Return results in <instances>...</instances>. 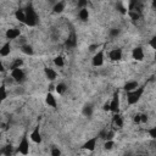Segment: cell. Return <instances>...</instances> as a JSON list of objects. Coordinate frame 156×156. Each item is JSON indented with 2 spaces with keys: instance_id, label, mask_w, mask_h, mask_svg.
Here are the masks:
<instances>
[{
  "instance_id": "23",
  "label": "cell",
  "mask_w": 156,
  "mask_h": 156,
  "mask_svg": "<svg viewBox=\"0 0 156 156\" xmlns=\"http://www.w3.org/2000/svg\"><path fill=\"white\" fill-rule=\"evenodd\" d=\"M93 112H94V107H93L91 105H85V106L83 107V115H84L85 117H91Z\"/></svg>"
},
{
  "instance_id": "26",
  "label": "cell",
  "mask_w": 156,
  "mask_h": 156,
  "mask_svg": "<svg viewBox=\"0 0 156 156\" xmlns=\"http://www.w3.org/2000/svg\"><path fill=\"white\" fill-rule=\"evenodd\" d=\"M22 65H23V61H22L21 58H15V60H13V62L10 65V67H9V68H10V69L18 68V67H21Z\"/></svg>"
},
{
  "instance_id": "5",
  "label": "cell",
  "mask_w": 156,
  "mask_h": 156,
  "mask_svg": "<svg viewBox=\"0 0 156 156\" xmlns=\"http://www.w3.org/2000/svg\"><path fill=\"white\" fill-rule=\"evenodd\" d=\"M17 151L22 155H28L29 154V141H28V138L24 135L22 136L18 146H17Z\"/></svg>"
},
{
  "instance_id": "13",
  "label": "cell",
  "mask_w": 156,
  "mask_h": 156,
  "mask_svg": "<svg viewBox=\"0 0 156 156\" xmlns=\"http://www.w3.org/2000/svg\"><path fill=\"white\" fill-rule=\"evenodd\" d=\"M45 102H46V105H48L49 107H56L57 101H56V98L52 95L51 91H49V93L46 94V96H45Z\"/></svg>"
},
{
  "instance_id": "30",
  "label": "cell",
  "mask_w": 156,
  "mask_h": 156,
  "mask_svg": "<svg viewBox=\"0 0 156 156\" xmlns=\"http://www.w3.org/2000/svg\"><path fill=\"white\" fill-rule=\"evenodd\" d=\"M119 34V29H117V28H113V29H111V32H110V35L111 37H117Z\"/></svg>"
},
{
  "instance_id": "18",
  "label": "cell",
  "mask_w": 156,
  "mask_h": 156,
  "mask_svg": "<svg viewBox=\"0 0 156 156\" xmlns=\"http://www.w3.org/2000/svg\"><path fill=\"white\" fill-rule=\"evenodd\" d=\"M139 87V84H138V82H135V80H129V82H127L126 84H124V90L126 91H132V90H134V89H136Z\"/></svg>"
},
{
  "instance_id": "25",
  "label": "cell",
  "mask_w": 156,
  "mask_h": 156,
  "mask_svg": "<svg viewBox=\"0 0 156 156\" xmlns=\"http://www.w3.org/2000/svg\"><path fill=\"white\" fill-rule=\"evenodd\" d=\"M54 65L56 66V67H63L65 66V60H63V57L62 56H56L55 58H54Z\"/></svg>"
},
{
  "instance_id": "10",
  "label": "cell",
  "mask_w": 156,
  "mask_h": 156,
  "mask_svg": "<svg viewBox=\"0 0 156 156\" xmlns=\"http://www.w3.org/2000/svg\"><path fill=\"white\" fill-rule=\"evenodd\" d=\"M144 56H145V54H144L143 48L138 46V48H134V49H133V51H132V57H133L134 60H136V61H143V60H144Z\"/></svg>"
},
{
  "instance_id": "11",
  "label": "cell",
  "mask_w": 156,
  "mask_h": 156,
  "mask_svg": "<svg viewBox=\"0 0 156 156\" xmlns=\"http://www.w3.org/2000/svg\"><path fill=\"white\" fill-rule=\"evenodd\" d=\"M96 141H98V136L89 139L88 141H85V143H84L83 149H85V150H88V151H94V150H95V147H96Z\"/></svg>"
},
{
  "instance_id": "31",
  "label": "cell",
  "mask_w": 156,
  "mask_h": 156,
  "mask_svg": "<svg viewBox=\"0 0 156 156\" xmlns=\"http://www.w3.org/2000/svg\"><path fill=\"white\" fill-rule=\"evenodd\" d=\"M60 154H61V151H60L57 147H54V149L51 150V155H52V156H58Z\"/></svg>"
},
{
  "instance_id": "35",
  "label": "cell",
  "mask_w": 156,
  "mask_h": 156,
  "mask_svg": "<svg viewBox=\"0 0 156 156\" xmlns=\"http://www.w3.org/2000/svg\"><path fill=\"white\" fill-rule=\"evenodd\" d=\"M98 48H99V45H98V44H94V45H90V46H89V51H95V50H96Z\"/></svg>"
},
{
  "instance_id": "22",
  "label": "cell",
  "mask_w": 156,
  "mask_h": 156,
  "mask_svg": "<svg viewBox=\"0 0 156 156\" xmlns=\"http://www.w3.org/2000/svg\"><path fill=\"white\" fill-rule=\"evenodd\" d=\"M55 90H56V93H57L58 95H63V94L66 93V90H67V85H66L65 83H58V84L55 87Z\"/></svg>"
},
{
  "instance_id": "16",
  "label": "cell",
  "mask_w": 156,
  "mask_h": 156,
  "mask_svg": "<svg viewBox=\"0 0 156 156\" xmlns=\"http://www.w3.org/2000/svg\"><path fill=\"white\" fill-rule=\"evenodd\" d=\"M78 17H79V20H82L83 22L88 21V18H89V11H88V9H87V7L80 9V10L78 11Z\"/></svg>"
},
{
  "instance_id": "36",
  "label": "cell",
  "mask_w": 156,
  "mask_h": 156,
  "mask_svg": "<svg viewBox=\"0 0 156 156\" xmlns=\"http://www.w3.org/2000/svg\"><path fill=\"white\" fill-rule=\"evenodd\" d=\"M4 71H5V65H4L2 61H0V73L4 72Z\"/></svg>"
},
{
  "instance_id": "19",
  "label": "cell",
  "mask_w": 156,
  "mask_h": 156,
  "mask_svg": "<svg viewBox=\"0 0 156 156\" xmlns=\"http://www.w3.org/2000/svg\"><path fill=\"white\" fill-rule=\"evenodd\" d=\"M113 124H115V127H117V128H122L123 127V117L117 112V113H115V116H113Z\"/></svg>"
},
{
  "instance_id": "12",
  "label": "cell",
  "mask_w": 156,
  "mask_h": 156,
  "mask_svg": "<svg viewBox=\"0 0 156 156\" xmlns=\"http://www.w3.org/2000/svg\"><path fill=\"white\" fill-rule=\"evenodd\" d=\"M44 73H45L46 78H48L50 82H54V80L57 78L56 71H55L54 68H51V67H45V68H44Z\"/></svg>"
},
{
  "instance_id": "37",
  "label": "cell",
  "mask_w": 156,
  "mask_h": 156,
  "mask_svg": "<svg viewBox=\"0 0 156 156\" xmlns=\"http://www.w3.org/2000/svg\"><path fill=\"white\" fill-rule=\"evenodd\" d=\"M0 140H1V133H0Z\"/></svg>"
},
{
  "instance_id": "2",
  "label": "cell",
  "mask_w": 156,
  "mask_h": 156,
  "mask_svg": "<svg viewBox=\"0 0 156 156\" xmlns=\"http://www.w3.org/2000/svg\"><path fill=\"white\" fill-rule=\"evenodd\" d=\"M24 13H26V22H24V24H27L29 27L37 26V23H38V15H37L35 10L32 6H28L24 10Z\"/></svg>"
},
{
  "instance_id": "34",
  "label": "cell",
  "mask_w": 156,
  "mask_h": 156,
  "mask_svg": "<svg viewBox=\"0 0 156 156\" xmlns=\"http://www.w3.org/2000/svg\"><path fill=\"white\" fill-rule=\"evenodd\" d=\"M102 110L108 112V111H110V102H105V104H104V107H102Z\"/></svg>"
},
{
  "instance_id": "33",
  "label": "cell",
  "mask_w": 156,
  "mask_h": 156,
  "mask_svg": "<svg viewBox=\"0 0 156 156\" xmlns=\"http://www.w3.org/2000/svg\"><path fill=\"white\" fill-rule=\"evenodd\" d=\"M133 121H134L135 123H140V113H136V115L134 116V118H133Z\"/></svg>"
},
{
  "instance_id": "29",
  "label": "cell",
  "mask_w": 156,
  "mask_h": 156,
  "mask_svg": "<svg viewBox=\"0 0 156 156\" xmlns=\"http://www.w3.org/2000/svg\"><path fill=\"white\" fill-rule=\"evenodd\" d=\"M78 7L79 9H83V7H85L87 5H88V0H78Z\"/></svg>"
},
{
  "instance_id": "15",
  "label": "cell",
  "mask_w": 156,
  "mask_h": 156,
  "mask_svg": "<svg viewBox=\"0 0 156 156\" xmlns=\"http://www.w3.org/2000/svg\"><path fill=\"white\" fill-rule=\"evenodd\" d=\"M76 44H77V39H76V35H74V34H71V35H68V38L66 39V43H65V45H66L68 49H72V48H74V46H76Z\"/></svg>"
},
{
  "instance_id": "17",
  "label": "cell",
  "mask_w": 156,
  "mask_h": 156,
  "mask_svg": "<svg viewBox=\"0 0 156 156\" xmlns=\"http://www.w3.org/2000/svg\"><path fill=\"white\" fill-rule=\"evenodd\" d=\"M15 17H16V20H18L21 23H24V22H26V13H24V10H23V9L16 10Z\"/></svg>"
},
{
  "instance_id": "32",
  "label": "cell",
  "mask_w": 156,
  "mask_h": 156,
  "mask_svg": "<svg viewBox=\"0 0 156 156\" xmlns=\"http://www.w3.org/2000/svg\"><path fill=\"white\" fill-rule=\"evenodd\" d=\"M150 46H151L152 49H155V48H156V38H155V37H152V38H151V40H150Z\"/></svg>"
},
{
  "instance_id": "7",
  "label": "cell",
  "mask_w": 156,
  "mask_h": 156,
  "mask_svg": "<svg viewBox=\"0 0 156 156\" xmlns=\"http://www.w3.org/2000/svg\"><path fill=\"white\" fill-rule=\"evenodd\" d=\"M20 35H21V30L18 28H15V27L13 28H9L5 32V37H6L7 40H16Z\"/></svg>"
},
{
  "instance_id": "4",
  "label": "cell",
  "mask_w": 156,
  "mask_h": 156,
  "mask_svg": "<svg viewBox=\"0 0 156 156\" xmlns=\"http://www.w3.org/2000/svg\"><path fill=\"white\" fill-rule=\"evenodd\" d=\"M119 106H121V100H119V94L118 91H116L113 94V98L110 101V111L112 113H117L119 112Z\"/></svg>"
},
{
  "instance_id": "24",
  "label": "cell",
  "mask_w": 156,
  "mask_h": 156,
  "mask_svg": "<svg viewBox=\"0 0 156 156\" xmlns=\"http://www.w3.org/2000/svg\"><path fill=\"white\" fill-rule=\"evenodd\" d=\"M7 98V90H6V85L5 84H1L0 85V102L6 100Z\"/></svg>"
},
{
  "instance_id": "6",
  "label": "cell",
  "mask_w": 156,
  "mask_h": 156,
  "mask_svg": "<svg viewBox=\"0 0 156 156\" xmlns=\"http://www.w3.org/2000/svg\"><path fill=\"white\" fill-rule=\"evenodd\" d=\"M104 60H105V55H104V49L99 50L95 52V55L93 56V60H91V63L94 67H100L104 65Z\"/></svg>"
},
{
  "instance_id": "9",
  "label": "cell",
  "mask_w": 156,
  "mask_h": 156,
  "mask_svg": "<svg viewBox=\"0 0 156 156\" xmlns=\"http://www.w3.org/2000/svg\"><path fill=\"white\" fill-rule=\"evenodd\" d=\"M108 58L111 61H119L122 58V50L118 48H115L112 50H110L108 52Z\"/></svg>"
},
{
  "instance_id": "3",
  "label": "cell",
  "mask_w": 156,
  "mask_h": 156,
  "mask_svg": "<svg viewBox=\"0 0 156 156\" xmlns=\"http://www.w3.org/2000/svg\"><path fill=\"white\" fill-rule=\"evenodd\" d=\"M10 71H11V78L13 79V82H16V83H21V82L24 80V78H26V73H24V71H23L21 67H18V68H13V69H10Z\"/></svg>"
},
{
  "instance_id": "20",
  "label": "cell",
  "mask_w": 156,
  "mask_h": 156,
  "mask_svg": "<svg viewBox=\"0 0 156 156\" xmlns=\"http://www.w3.org/2000/svg\"><path fill=\"white\" fill-rule=\"evenodd\" d=\"M21 51L23 52V54H26V55H33L34 54V50H33V46L32 45H29V44H23L22 46H21Z\"/></svg>"
},
{
  "instance_id": "14",
  "label": "cell",
  "mask_w": 156,
  "mask_h": 156,
  "mask_svg": "<svg viewBox=\"0 0 156 156\" xmlns=\"http://www.w3.org/2000/svg\"><path fill=\"white\" fill-rule=\"evenodd\" d=\"M10 54H11V44L10 43H5L0 48V56L1 57H7Z\"/></svg>"
},
{
  "instance_id": "21",
  "label": "cell",
  "mask_w": 156,
  "mask_h": 156,
  "mask_svg": "<svg viewBox=\"0 0 156 156\" xmlns=\"http://www.w3.org/2000/svg\"><path fill=\"white\" fill-rule=\"evenodd\" d=\"M52 10H54L55 13H61V12L65 10V2H63V1H58V2H56V4L54 5Z\"/></svg>"
},
{
  "instance_id": "28",
  "label": "cell",
  "mask_w": 156,
  "mask_h": 156,
  "mask_svg": "<svg viewBox=\"0 0 156 156\" xmlns=\"http://www.w3.org/2000/svg\"><path fill=\"white\" fill-rule=\"evenodd\" d=\"M147 133L150 134V138H151V139H156V127H151V128L147 130Z\"/></svg>"
},
{
  "instance_id": "27",
  "label": "cell",
  "mask_w": 156,
  "mask_h": 156,
  "mask_svg": "<svg viewBox=\"0 0 156 156\" xmlns=\"http://www.w3.org/2000/svg\"><path fill=\"white\" fill-rule=\"evenodd\" d=\"M113 146H115V141H113V139H111V140H105L104 147H105L106 150H111Z\"/></svg>"
},
{
  "instance_id": "8",
  "label": "cell",
  "mask_w": 156,
  "mask_h": 156,
  "mask_svg": "<svg viewBox=\"0 0 156 156\" xmlns=\"http://www.w3.org/2000/svg\"><path fill=\"white\" fill-rule=\"evenodd\" d=\"M30 140L35 144H40L41 143V134H40V129H39V126H37L32 132H30V135H29Z\"/></svg>"
},
{
  "instance_id": "1",
  "label": "cell",
  "mask_w": 156,
  "mask_h": 156,
  "mask_svg": "<svg viewBox=\"0 0 156 156\" xmlns=\"http://www.w3.org/2000/svg\"><path fill=\"white\" fill-rule=\"evenodd\" d=\"M144 94V87H138L136 89L132 90V91H127V102L128 105H134L136 104L140 98Z\"/></svg>"
}]
</instances>
